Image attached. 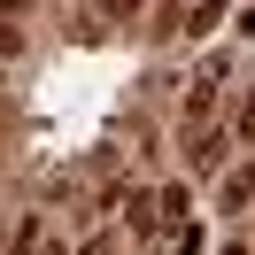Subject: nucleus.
I'll return each mask as SVG.
<instances>
[{"label":"nucleus","mask_w":255,"mask_h":255,"mask_svg":"<svg viewBox=\"0 0 255 255\" xmlns=\"http://www.w3.org/2000/svg\"><path fill=\"white\" fill-rule=\"evenodd\" d=\"M186 162H193V170H201V178H209V170H224V139H217V131H201Z\"/></svg>","instance_id":"2"},{"label":"nucleus","mask_w":255,"mask_h":255,"mask_svg":"<svg viewBox=\"0 0 255 255\" xmlns=\"http://www.w3.org/2000/svg\"><path fill=\"white\" fill-rule=\"evenodd\" d=\"M255 201V162H248V170H232V178H224V209H248Z\"/></svg>","instance_id":"3"},{"label":"nucleus","mask_w":255,"mask_h":255,"mask_svg":"<svg viewBox=\"0 0 255 255\" xmlns=\"http://www.w3.org/2000/svg\"><path fill=\"white\" fill-rule=\"evenodd\" d=\"M109 16H139V0H109Z\"/></svg>","instance_id":"8"},{"label":"nucleus","mask_w":255,"mask_h":255,"mask_svg":"<svg viewBox=\"0 0 255 255\" xmlns=\"http://www.w3.org/2000/svg\"><path fill=\"white\" fill-rule=\"evenodd\" d=\"M155 217H162L155 193H124V224H131V232H155Z\"/></svg>","instance_id":"1"},{"label":"nucleus","mask_w":255,"mask_h":255,"mask_svg":"<svg viewBox=\"0 0 255 255\" xmlns=\"http://www.w3.org/2000/svg\"><path fill=\"white\" fill-rule=\"evenodd\" d=\"M16 47H23V31H16V23H0V62H8Z\"/></svg>","instance_id":"5"},{"label":"nucleus","mask_w":255,"mask_h":255,"mask_svg":"<svg viewBox=\"0 0 255 255\" xmlns=\"http://www.w3.org/2000/svg\"><path fill=\"white\" fill-rule=\"evenodd\" d=\"M23 8H31V0H0V23H8V16H23Z\"/></svg>","instance_id":"7"},{"label":"nucleus","mask_w":255,"mask_h":255,"mask_svg":"<svg viewBox=\"0 0 255 255\" xmlns=\"http://www.w3.org/2000/svg\"><path fill=\"white\" fill-rule=\"evenodd\" d=\"M16 255H62V248H39V224H23V240H16Z\"/></svg>","instance_id":"4"},{"label":"nucleus","mask_w":255,"mask_h":255,"mask_svg":"<svg viewBox=\"0 0 255 255\" xmlns=\"http://www.w3.org/2000/svg\"><path fill=\"white\" fill-rule=\"evenodd\" d=\"M78 255H116V240H85V248Z\"/></svg>","instance_id":"6"}]
</instances>
